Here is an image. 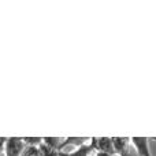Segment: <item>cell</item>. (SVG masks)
Returning a JSON list of instances; mask_svg holds the SVG:
<instances>
[{"mask_svg": "<svg viewBox=\"0 0 156 156\" xmlns=\"http://www.w3.org/2000/svg\"><path fill=\"white\" fill-rule=\"evenodd\" d=\"M92 152H96L94 145L92 143V140L89 138L86 143H82L81 145L76 147V149L71 152H62L63 156H90Z\"/></svg>", "mask_w": 156, "mask_h": 156, "instance_id": "obj_5", "label": "cell"}, {"mask_svg": "<svg viewBox=\"0 0 156 156\" xmlns=\"http://www.w3.org/2000/svg\"><path fill=\"white\" fill-rule=\"evenodd\" d=\"M65 141L63 137H43V144H45L47 147L55 149V151L62 152V144Z\"/></svg>", "mask_w": 156, "mask_h": 156, "instance_id": "obj_6", "label": "cell"}, {"mask_svg": "<svg viewBox=\"0 0 156 156\" xmlns=\"http://www.w3.org/2000/svg\"><path fill=\"white\" fill-rule=\"evenodd\" d=\"M26 147H40L43 144V137H22Z\"/></svg>", "mask_w": 156, "mask_h": 156, "instance_id": "obj_8", "label": "cell"}, {"mask_svg": "<svg viewBox=\"0 0 156 156\" xmlns=\"http://www.w3.org/2000/svg\"><path fill=\"white\" fill-rule=\"evenodd\" d=\"M38 148H40L41 156H62V152L55 151V149H52V148H49V147H47L45 144H41Z\"/></svg>", "mask_w": 156, "mask_h": 156, "instance_id": "obj_7", "label": "cell"}, {"mask_svg": "<svg viewBox=\"0 0 156 156\" xmlns=\"http://www.w3.org/2000/svg\"><path fill=\"white\" fill-rule=\"evenodd\" d=\"M62 156H63V155H62Z\"/></svg>", "mask_w": 156, "mask_h": 156, "instance_id": "obj_13", "label": "cell"}, {"mask_svg": "<svg viewBox=\"0 0 156 156\" xmlns=\"http://www.w3.org/2000/svg\"><path fill=\"white\" fill-rule=\"evenodd\" d=\"M26 144L23 143L22 137H7L4 144V156H22Z\"/></svg>", "mask_w": 156, "mask_h": 156, "instance_id": "obj_1", "label": "cell"}, {"mask_svg": "<svg viewBox=\"0 0 156 156\" xmlns=\"http://www.w3.org/2000/svg\"><path fill=\"white\" fill-rule=\"evenodd\" d=\"M151 140H156V138H151Z\"/></svg>", "mask_w": 156, "mask_h": 156, "instance_id": "obj_12", "label": "cell"}, {"mask_svg": "<svg viewBox=\"0 0 156 156\" xmlns=\"http://www.w3.org/2000/svg\"><path fill=\"white\" fill-rule=\"evenodd\" d=\"M90 140L93 143L96 152H104V154H108L111 156H115L112 137H92Z\"/></svg>", "mask_w": 156, "mask_h": 156, "instance_id": "obj_2", "label": "cell"}, {"mask_svg": "<svg viewBox=\"0 0 156 156\" xmlns=\"http://www.w3.org/2000/svg\"><path fill=\"white\" fill-rule=\"evenodd\" d=\"M96 156H111V155L104 154V152H96Z\"/></svg>", "mask_w": 156, "mask_h": 156, "instance_id": "obj_11", "label": "cell"}, {"mask_svg": "<svg viewBox=\"0 0 156 156\" xmlns=\"http://www.w3.org/2000/svg\"><path fill=\"white\" fill-rule=\"evenodd\" d=\"M22 156H41L40 148L38 147H26Z\"/></svg>", "mask_w": 156, "mask_h": 156, "instance_id": "obj_9", "label": "cell"}, {"mask_svg": "<svg viewBox=\"0 0 156 156\" xmlns=\"http://www.w3.org/2000/svg\"><path fill=\"white\" fill-rule=\"evenodd\" d=\"M149 141L151 138L148 137H130V143L140 156H152L149 149Z\"/></svg>", "mask_w": 156, "mask_h": 156, "instance_id": "obj_3", "label": "cell"}, {"mask_svg": "<svg viewBox=\"0 0 156 156\" xmlns=\"http://www.w3.org/2000/svg\"><path fill=\"white\" fill-rule=\"evenodd\" d=\"M5 140H7V137H0V152L4 149V144H5Z\"/></svg>", "mask_w": 156, "mask_h": 156, "instance_id": "obj_10", "label": "cell"}, {"mask_svg": "<svg viewBox=\"0 0 156 156\" xmlns=\"http://www.w3.org/2000/svg\"><path fill=\"white\" fill-rule=\"evenodd\" d=\"M114 151L115 156H130L129 148H130V137H112Z\"/></svg>", "mask_w": 156, "mask_h": 156, "instance_id": "obj_4", "label": "cell"}]
</instances>
